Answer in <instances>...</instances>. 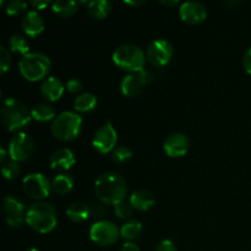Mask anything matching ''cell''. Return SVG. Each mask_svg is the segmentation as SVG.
Wrapping results in <instances>:
<instances>
[{
  "instance_id": "obj_1",
  "label": "cell",
  "mask_w": 251,
  "mask_h": 251,
  "mask_svg": "<svg viewBox=\"0 0 251 251\" xmlns=\"http://www.w3.org/2000/svg\"><path fill=\"white\" fill-rule=\"evenodd\" d=\"M96 196L104 205H118L127 194L126 181L119 174L107 172L100 174L95 183Z\"/></svg>"
},
{
  "instance_id": "obj_2",
  "label": "cell",
  "mask_w": 251,
  "mask_h": 251,
  "mask_svg": "<svg viewBox=\"0 0 251 251\" xmlns=\"http://www.w3.org/2000/svg\"><path fill=\"white\" fill-rule=\"evenodd\" d=\"M26 223L38 233L46 234L51 232L58 223L55 208L44 201L32 203L26 211Z\"/></svg>"
},
{
  "instance_id": "obj_3",
  "label": "cell",
  "mask_w": 251,
  "mask_h": 251,
  "mask_svg": "<svg viewBox=\"0 0 251 251\" xmlns=\"http://www.w3.org/2000/svg\"><path fill=\"white\" fill-rule=\"evenodd\" d=\"M1 119L9 131H17L29 124L32 115L24 103L16 98H7L1 108Z\"/></svg>"
},
{
  "instance_id": "obj_4",
  "label": "cell",
  "mask_w": 251,
  "mask_h": 251,
  "mask_svg": "<svg viewBox=\"0 0 251 251\" xmlns=\"http://www.w3.org/2000/svg\"><path fill=\"white\" fill-rule=\"evenodd\" d=\"M112 58L118 68L129 71L130 74L144 70L146 64V55L144 50L135 44H123L118 47Z\"/></svg>"
},
{
  "instance_id": "obj_5",
  "label": "cell",
  "mask_w": 251,
  "mask_h": 251,
  "mask_svg": "<svg viewBox=\"0 0 251 251\" xmlns=\"http://www.w3.org/2000/svg\"><path fill=\"white\" fill-rule=\"evenodd\" d=\"M50 59L43 53H28L22 56L19 63V70L24 78L31 82L42 80L50 70Z\"/></svg>"
},
{
  "instance_id": "obj_6",
  "label": "cell",
  "mask_w": 251,
  "mask_h": 251,
  "mask_svg": "<svg viewBox=\"0 0 251 251\" xmlns=\"http://www.w3.org/2000/svg\"><path fill=\"white\" fill-rule=\"evenodd\" d=\"M82 118L74 112H63L51 123V134L60 141H71L80 135Z\"/></svg>"
},
{
  "instance_id": "obj_7",
  "label": "cell",
  "mask_w": 251,
  "mask_h": 251,
  "mask_svg": "<svg viewBox=\"0 0 251 251\" xmlns=\"http://www.w3.org/2000/svg\"><path fill=\"white\" fill-rule=\"evenodd\" d=\"M153 78V74L150 70H146V69L137 71V73L129 74V75H126L123 78L122 83H120L123 95L130 98L136 97V96H139L142 92L145 86L152 83Z\"/></svg>"
},
{
  "instance_id": "obj_8",
  "label": "cell",
  "mask_w": 251,
  "mask_h": 251,
  "mask_svg": "<svg viewBox=\"0 0 251 251\" xmlns=\"http://www.w3.org/2000/svg\"><path fill=\"white\" fill-rule=\"evenodd\" d=\"M120 235L117 226L110 221H98L91 227L90 238L93 243L100 247H110L115 244Z\"/></svg>"
},
{
  "instance_id": "obj_9",
  "label": "cell",
  "mask_w": 251,
  "mask_h": 251,
  "mask_svg": "<svg viewBox=\"0 0 251 251\" xmlns=\"http://www.w3.org/2000/svg\"><path fill=\"white\" fill-rule=\"evenodd\" d=\"M34 141L31 135L26 132H17L9 142L10 159L16 162H24L33 154Z\"/></svg>"
},
{
  "instance_id": "obj_10",
  "label": "cell",
  "mask_w": 251,
  "mask_h": 251,
  "mask_svg": "<svg viewBox=\"0 0 251 251\" xmlns=\"http://www.w3.org/2000/svg\"><path fill=\"white\" fill-rule=\"evenodd\" d=\"M22 186L27 196L34 200H43L50 194L51 184L48 179L41 173L27 174L22 181Z\"/></svg>"
},
{
  "instance_id": "obj_11",
  "label": "cell",
  "mask_w": 251,
  "mask_h": 251,
  "mask_svg": "<svg viewBox=\"0 0 251 251\" xmlns=\"http://www.w3.org/2000/svg\"><path fill=\"white\" fill-rule=\"evenodd\" d=\"M173 56V46L164 38L154 39L147 48V59L157 68L167 65Z\"/></svg>"
},
{
  "instance_id": "obj_12",
  "label": "cell",
  "mask_w": 251,
  "mask_h": 251,
  "mask_svg": "<svg viewBox=\"0 0 251 251\" xmlns=\"http://www.w3.org/2000/svg\"><path fill=\"white\" fill-rule=\"evenodd\" d=\"M117 131H115L112 123L107 122L95 132L92 144L93 147H95L100 153L105 154L109 153V152H113V150L115 149V145H117Z\"/></svg>"
},
{
  "instance_id": "obj_13",
  "label": "cell",
  "mask_w": 251,
  "mask_h": 251,
  "mask_svg": "<svg viewBox=\"0 0 251 251\" xmlns=\"http://www.w3.org/2000/svg\"><path fill=\"white\" fill-rule=\"evenodd\" d=\"M2 208L6 215V223L11 228H20L26 222L25 205L14 196H6L2 201Z\"/></svg>"
},
{
  "instance_id": "obj_14",
  "label": "cell",
  "mask_w": 251,
  "mask_h": 251,
  "mask_svg": "<svg viewBox=\"0 0 251 251\" xmlns=\"http://www.w3.org/2000/svg\"><path fill=\"white\" fill-rule=\"evenodd\" d=\"M179 15L184 22L190 25L202 24L207 17V10L200 1H186L179 7Z\"/></svg>"
},
{
  "instance_id": "obj_15",
  "label": "cell",
  "mask_w": 251,
  "mask_h": 251,
  "mask_svg": "<svg viewBox=\"0 0 251 251\" xmlns=\"http://www.w3.org/2000/svg\"><path fill=\"white\" fill-rule=\"evenodd\" d=\"M190 147V140L185 134L176 132V134L169 135L163 144V150L169 157H183L186 154Z\"/></svg>"
},
{
  "instance_id": "obj_16",
  "label": "cell",
  "mask_w": 251,
  "mask_h": 251,
  "mask_svg": "<svg viewBox=\"0 0 251 251\" xmlns=\"http://www.w3.org/2000/svg\"><path fill=\"white\" fill-rule=\"evenodd\" d=\"M21 27L25 33L29 37H37L44 31V21L36 10L26 12L21 21Z\"/></svg>"
},
{
  "instance_id": "obj_17",
  "label": "cell",
  "mask_w": 251,
  "mask_h": 251,
  "mask_svg": "<svg viewBox=\"0 0 251 251\" xmlns=\"http://www.w3.org/2000/svg\"><path fill=\"white\" fill-rule=\"evenodd\" d=\"M64 90H65V87H64L63 82L54 76L47 77L41 86L42 96L49 102H56V100H60L61 96L64 95Z\"/></svg>"
},
{
  "instance_id": "obj_18",
  "label": "cell",
  "mask_w": 251,
  "mask_h": 251,
  "mask_svg": "<svg viewBox=\"0 0 251 251\" xmlns=\"http://www.w3.org/2000/svg\"><path fill=\"white\" fill-rule=\"evenodd\" d=\"M75 162V154L70 149H60L51 154L49 164L55 171H69Z\"/></svg>"
},
{
  "instance_id": "obj_19",
  "label": "cell",
  "mask_w": 251,
  "mask_h": 251,
  "mask_svg": "<svg viewBox=\"0 0 251 251\" xmlns=\"http://www.w3.org/2000/svg\"><path fill=\"white\" fill-rule=\"evenodd\" d=\"M129 202L131 203L135 210L144 212V211H149L150 208L153 207L154 203H156V199L151 191L140 189V190L134 191L131 194Z\"/></svg>"
},
{
  "instance_id": "obj_20",
  "label": "cell",
  "mask_w": 251,
  "mask_h": 251,
  "mask_svg": "<svg viewBox=\"0 0 251 251\" xmlns=\"http://www.w3.org/2000/svg\"><path fill=\"white\" fill-rule=\"evenodd\" d=\"M66 216L73 222H85L91 216V208L87 203L77 201V202H74L69 206L68 210H66Z\"/></svg>"
},
{
  "instance_id": "obj_21",
  "label": "cell",
  "mask_w": 251,
  "mask_h": 251,
  "mask_svg": "<svg viewBox=\"0 0 251 251\" xmlns=\"http://www.w3.org/2000/svg\"><path fill=\"white\" fill-rule=\"evenodd\" d=\"M112 4L108 0H92L87 5V12L93 20H103L109 15Z\"/></svg>"
},
{
  "instance_id": "obj_22",
  "label": "cell",
  "mask_w": 251,
  "mask_h": 251,
  "mask_svg": "<svg viewBox=\"0 0 251 251\" xmlns=\"http://www.w3.org/2000/svg\"><path fill=\"white\" fill-rule=\"evenodd\" d=\"M97 105V97L93 93L85 92L82 95H78L74 100V108L80 113L92 112Z\"/></svg>"
},
{
  "instance_id": "obj_23",
  "label": "cell",
  "mask_w": 251,
  "mask_h": 251,
  "mask_svg": "<svg viewBox=\"0 0 251 251\" xmlns=\"http://www.w3.org/2000/svg\"><path fill=\"white\" fill-rule=\"evenodd\" d=\"M32 119L39 123H46L55 119V110L48 103H38L31 109Z\"/></svg>"
},
{
  "instance_id": "obj_24",
  "label": "cell",
  "mask_w": 251,
  "mask_h": 251,
  "mask_svg": "<svg viewBox=\"0 0 251 251\" xmlns=\"http://www.w3.org/2000/svg\"><path fill=\"white\" fill-rule=\"evenodd\" d=\"M51 9L59 16L69 17L77 12L78 2L75 0H56L51 5Z\"/></svg>"
},
{
  "instance_id": "obj_25",
  "label": "cell",
  "mask_w": 251,
  "mask_h": 251,
  "mask_svg": "<svg viewBox=\"0 0 251 251\" xmlns=\"http://www.w3.org/2000/svg\"><path fill=\"white\" fill-rule=\"evenodd\" d=\"M74 188V179L66 174H59L51 181V189L59 195H66Z\"/></svg>"
},
{
  "instance_id": "obj_26",
  "label": "cell",
  "mask_w": 251,
  "mask_h": 251,
  "mask_svg": "<svg viewBox=\"0 0 251 251\" xmlns=\"http://www.w3.org/2000/svg\"><path fill=\"white\" fill-rule=\"evenodd\" d=\"M142 233V225L139 221H129L120 228V235L125 240H134L139 238Z\"/></svg>"
},
{
  "instance_id": "obj_27",
  "label": "cell",
  "mask_w": 251,
  "mask_h": 251,
  "mask_svg": "<svg viewBox=\"0 0 251 251\" xmlns=\"http://www.w3.org/2000/svg\"><path fill=\"white\" fill-rule=\"evenodd\" d=\"M10 50L14 53L21 54V55H27L29 53V44L25 37L20 36V34H15L9 39Z\"/></svg>"
},
{
  "instance_id": "obj_28",
  "label": "cell",
  "mask_w": 251,
  "mask_h": 251,
  "mask_svg": "<svg viewBox=\"0 0 251 251\" xmlns=\"http://www.w3.org/2000/svg\"><path fill=\"white\" fill-rule=\"evenodd\" d=\"M132 158V151L126 146L115 147L112 152L113 162L118 164H124Z\"/></svg>"
},
{
  "instance_id": "obj_29",
  "label": "cell",
  "mask_w": 251,
  "mask_h": 251,
  "mask_svg": "<svg viewBox=\"0 0 251 251\" xmlns=\"http://www.w3.org/2000/svg\"><path fill=\"white\" fill-rule=\"evenodd\" d=\"M20 172H21V169H20L19 162L14 161V159H9V161H6L2 164V176L5 179H7V180H12V179L16 178L20 174Z\"/></svg>"
},
{
  "instance_id": "obj_30",
  "label": "cell",
  "mask_w": 251,
  "mask_h": 251,
  "mask_svg": "<svg viewBox=\"0 0 251 251\" xmlns=\"http://www.w3.org/2000/svg\"><path fill=\"white\" fill-rule=\"evenodd\" d=\"M132 212H134V207L131 203L126 201H122L114 206L115 216L120 220H130L132 217Z\"/></svg>"
},
{
  "instance_id": "obj_31",
  "label": "cell",
  "mask_w": 251,
  "mask_h": 251,
  "mask_svg": "<svg viewBox=\"0 0 251 251\" xmlns=\"http://www.w3.org/2000/svg\"><path fill=\"white\" fill-rule=\"evenodd\" d=\"M27 6H28V4L22 1V0H12L6 4V14L10 16H17V15L26 11Z\"/></svg>"
},
{
  "instance_id": "obj_32",
  "label": "cell",
  "mask_w": 251,
  "mask_h": 251,
  "mask_svg": "<svg viewBox=\"0 0 251 251\" xmlns=\"http://www.w3.org/2000/svg\"><path fill=\"white\" fill-rule=\"evenodd\" d=\"M11 66V55L5 47H0V70L1 74H5Z\"/></svg>"
},
{
  "instance_id": "obj_33",
  "label": "cell",
  "mask_w": 251,
  "mask_h": 251,
  "mask_svg": "<svg viewBox=\"0 0 251 251\" xmlns=\"http://www.w3.org/2000/svg\"><path fill=\"white\" fill-rule=\"evenodd\" d=\"M65 88L70 93H77V92H80L81 90H82L83 85H82V82L78 80V78H70V80L66 82Z\"/></svg>"
},
{
  "instance_id": "obj_34",
  "label": "cell",
  "mask_w": 251,
  "mask_h": 251,
  "mask_svg": "<svg viewBox=\"0 0 251 251\" xmlns=\"http://www.w3.org/2000/svg\"><path fill=\"white\" fill-rule=\"evenodd\" d=\"M156 251H176V248L172 240L164 239V240H162L158 245H157Z\"/></svg>"
},
{
  "instance_id": "obj_35",
  "label": "cell",
  "mask_w": 251,
  "mask_h": 251,
  "mask_svg": "<svg viewBox=\"0 0 251 251\" xmlns=\"http://www.w3.org/2000/svg\"><path fill=\"white\" fill-rule=\"evenodd\" d=\"M243 66H244L245 71L251 75V47H249V49L245 53L244 58H243Z\"/></svg>"
},
{
  "instance_id": "obj_36",
  "label": "cell",
  "mask_w": 251,
  "mask_h": 251,
  "mask_svg": "<svg viewBox=\"0 0 251 251\" xmlns=\"http://www.w3.org/2000/svg\"><path fill=\"white\" fill-rule=\"evenodd\" d=\"M29 4H31L32 6L36 7V10H43L50 5V1H49V0H33V1H31Z\"/></svg>"
},
{
  "instance_id": "obj_37",
  "label": "cell",
  "mask_w": 251,
  "mask_h": 251,
  "mask_svg": "<svg viewBox=\"0 0 251 251\" xmlns=\"http://www.w3.org/2000/svg\"><path fill=\"white\" fill-rule=\"evenodd\" d=\"M119 251H140V249L136 244H134V243L126 242L125 244L122 245Z\"/></svg>"
},
{
  "instance_id": "obj_38",
  "label": "cell",
  "mask_w": 251,
  "mask_h": 251,
  "mask_svg": "<svg viewBox=\"0 0 251 251\" xmlns=\"http://www.w3.org/2000/svg\"><path fill=\"white\" fill-rule=\"evenodd\" d=\"M161 4L164 5V6H176L179 4L178 0H161Z\"/></svg>"
},
{
  "instance_id": "obj_39",
  "label": "cell",
  "mask_w": 251,
  "mask_h": 251,
  "mask_svg": "<svg viewBox=\"0 0 251 251\" xmlns=\"http://www.w3.org/2000/svg\"><path fill=\"white\" fill-rule=\"evenodd\" d=\"M124 2L127 5H132V6H139V5L146 4V1H145V0H141V1H131V0H125Z\"/></svg>"
},
{
  "instance_id": "obj_40",
  "label": "cell",
  "mask_w": 251,
  "mask_h": 251,
  "mask_svg": "<svg viewBox=\"0 0 251 251\" xmlns=\"http://www.w3.org/2000/svg\"><path fill=\"white\" fill-rule=\"evenodd\" d=\"M5 158H6V151H5L4 147H0V162L2 164L5 163Z\"/></svg>"
},
{
  "instance_id": "obj_41",
  "label": "cell",
  "mask_w": 251,
  "mask_h": 251,
  "mask_svg": "<svg viewBox=\"0 0 251 251\" xmlns=\"http://www.w3.org/2000/svg\"><path fill=\"white\" fill-rule=\"evenodd\" d=\"M240 1H226L225 5L227 7H229V9H232V6H237V5H239Z\"/></svg>"
},
{
  "instance_id": "obj_42",
  "label": "cell",
  "mask_w": 251,
  "mask_h": 251,
  "mask_svg": "<svg viewBox=\"0 0 251 251\" xmlns=\"http://www.w3.org/2000/svg\"><path fill=\"white\" fill-rule=\"evenodd\" d=\"M25 251H39V250H37L36 248H29V249H27V250H25Z\"/></svg>"
}]
</instances>
